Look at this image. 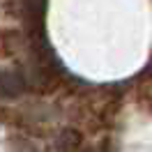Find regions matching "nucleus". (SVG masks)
I'll use <instances>...</instances> for the list:
<instances>
[{"mask_svg":"<svg viewBox=\"0 0 152 152\" xmlns=\"http://www.w3.org/2000/svg\"><path fill=\"white\" fill-rule=\"evenodd\" d=\"M28 78L23 69H0V97L16 99L26 92Z\"/></svg>","mask_w":152,"mask_h":152,"instance_id":"obj_1","label":"nucleus"},{"mask_svg":"<svg viewBox=\"0 0 152 152\" xmlns=\"http://www.w3.org/2000/svg\"><path fill=\"white\" fill-rule=\"evenodd\" d=\"M19 48H21L19 30H2L0 32V51H2V56H16Z\"/></svg>","mask_w":152,"mask_h":152,"instance_id":"obj_3","label":"nucleus"},{"mask_svg":"<svg viewBox=\"0 0 152 152\" xmlns=\"http://www.w3.org/2000/svg\"><path fill=\"white\" fill-rule=\"evenodd\" d=\"M81 141H83L81 132L69 127V129H62V132L58 134L53 148H56V152H76V150H78V145H81Z\"/></svg>","mask_w":152,"mask_h":152,"instance_id":"obj_2","label":"nucleus"}]
</instances>
